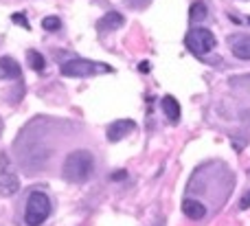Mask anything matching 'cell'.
Wrapping results in <instances>:
<instances>
[{
  "label": "cell",
  "instance_id": "10",
  "mask_svg": "<svg viewBox=\"0 0 250 226\" xmlns=\"http://www.w3.org/2000/svg\"><path fill=\"white\" fill-rule=\"evenodd\" d=\"M121 24H123V16L119 11H108L99 20V29L101 31H117Z\"/></svg>",
  "mask_w": 250,
  "mask_h": 226
},
{
  "label": "cell",
  "instance_id": "15",
  "mask_svg": "<svg viewBox=\"0 0 250 226\" xmlns=\"http://www.w3.org/2000/svg\"><path fill=\"white\" fill-rule=\"evenodd\" d=\"M11 20H13V22H18V24H22V26H24V29H29V22H26V18L22 16V13H13V16H11Z\"/></svg>",
  "mask_w": 250,
  "mask_h": 226
},
{
  "label": "cell",
  "instance_id": "4",
  "mask_svg": "<svg viewBox=\"0 0 250 226\" xmlns=\"http://www.w3.org/2000/svg\"><path fill=\"white\" fill-rule=\"evenodd\" d=\"M62 75L64 77H88L95 73H112V68L105 64H95L88 60H70L66 64H62Z\"/></svg>",
  "mask_w": 250,
  "mask_h": 226
},
{
  "label": "cell",
  "instance_id": "11",
  "mask_svg": "<svg viewBox=\"0 0 250 226\" xmlns=\"http://www.w3.org/2000/svg\"><path fill=\"white\" fill-rule=\"evenodd\" d=\"M163 112L167 114V119L171 123H178V119H180V103H178L173 97H163Z\"/></svg>",
  "mask_w": 250,
  "mask_h": 226
},
{
  "label": "cell",
  "instance_id": "14",
  "mask_svg": "<svg viewBox=\"0 0 250 226\" xmlns=\"http://www.w3.org/2000/svg\"><path fill=\"white\" fill-rule=\"evenodd\" d=\"M42 26H44V31H60L62 29V20L57 16H46L42 20Z\"/></svg>",
  "mask_w": 250,
  "mask_h": 226
},
{
  "label": "cell",
  "instance_id": "1",
  "mask_svg": "<svg viewBox=\"0 0 250 226\" xmlns=\"http://www.w3.org/2000/svg\"><path fill=\"white\" fill-rule=\"evenodd\" d=\"M92 167H95L92 154L88 149H75L64 161V180L75 183V185L83 183V180L90 178Z\"/></svg>",
  "mask_w": 250,
  "mask_h": 226
},
{
  "label": "cell",
  "instance_id": "6",
  "mask_svg": "<svg viewBox=\"0 0 250 226\" xmlns=\"http://www.w3.org/2000/svg\"><path fill=\"white\" fill-rule=\"evenodd\" d=\"M136 130V123L132 119H121V121H114L112 125L108 127V141L110 143H117V141L125 139L129 132Z\"/></svg>",
  "mask_w": 250,
  "mask_h": 226
},
{
  "label": "cell",
  "instance_id": "3",
  "mask_svg": "<svg viewBox=\"0 0 250 226\" xmlns=\"http://www.w3.org/2000/svg\"><path fill=\"white\" fill-rule=\"evenodd\" d=\"M185 44L191 53H195V55H207V53H211L213 48H215L217 40L208 29L198 26V29H191L189 33H187Z\"/></svg>",
  "mask_w": 250,
  "mask_h": 226
},
{
  "label": "cell",
  "instance_id": "16",
  "mask_svg": "<svg viewBox=\"0 0 250 226\" xmlns=\"http://www.w3.org/2000/svg\"><path fill=\"white\" fill-rule=\"evenodd\" d=\"M132 7H136V9H141V7H147V4L151 2V0H127Z\"/></svg>",
  "mask_w": 250,
  "mask_h": 226
},
{
  "label": "cell",
  "instance_id": "13",
  "mask_svg": "<svg viewBox=\"0 0 250 226\" xmlns=\"http://www.w3.org/2000/svg\"><path fill=\"white\" fill-rule=\"evenodd\" d=\"M26 60H29V66L33 70H44V66H46V60L38 51H29L26 53Z\"/></svg>",
  "mask_w": 250,
  "mask_h": 226
},
{
  "label": "cell",
  "instance_id": "7",
  "mask_svg": "<svg viewBox=\"0 0 250 226\" xmlns=\"http://www.w3.org/2000/svg\"><path fill=\"white\" fill-rule=\"evenodd\" d=\"M229 44H230V51L237 60H250V35H230L229 38Z\"/></svg>",
  "mask_w": 250,
  "mask_h": 226
},
{
  "label": "cell",
  "instance_id": "8",
  "mask_svg": "<svg viewBox=\"0 0 250 226\" xmlns=\"http://www.w3.org/2000/svg\"><path fill=\"white\" fill-rule=\"evenodd\" d=\"M182 213L189 220H202L207 215V206L198 200H185L182 202Z\"/></svg>",
  "mask_w": 250,
  "mask_h": 226
},
{
  "label": "cell",
  "instance_id": "9",
  "mask_svg": "<svg viewBox=\"0 0 250 226\" xmlns=\"http://www.w3.org/2000/svg\"><path fill=\"white\" fill-rule=\"evenodd\" d=\"M0 79H20V66L11 57L0 60Z\"/></svg>",
  "mask_w": 250,
  "mask_h": 226
},
{
  "label": "cell",
  "instance_id": "19",
  "mask_svg": "<svg viewBox=\"0 0 250 226\" xmlns=\"http://www.w3.org/2000/svg\"><path fill=\"white\" fill-rule=\"evenodd\" d=\"M248 24H250V18H248Z\"/></svg>",
  "mask_w": 250,
  "mask_h": 226
},
{
  "label": "cell",
  "instance_id": "17",
  "mask_svg": "<svg viewBox=\"0 0 250 226\" xmlns=\"http://www.w3.org/2000/svg\"><path fill=\"white\" fill-rule=\"evenodd\" d=\"M239 209H244V211H246V209H250V191H248L246 196L242 198V202H239Z\"/></svg>",
  "mask_w": 250,
  "mask_h": 226
},
{
  "label": "cell",
  "instance_id": "18",
  "mask_svg": "<svg viewBox=\"0 0 250 226\" xmlns=\"http://www.w3.org/2000/svg\"><path fill=\"white\" fill-rule=\"evenodd\" d=\"M125 176V171H117V174H114V180H119V178H123Z\"/></svg>",
  "mask_w": 250,
  "mask_h": 226
},
{
  "label": "cell",
  "instance_id": "5",
  "mask_svg": "<svg viewBox=\"0 0 250 226\" xmlns=\"http://www.w3.org/2000/svg\"><path fill=\"white\" fill-rule=\"evenodd\" d=\"M18 189H20V180H18V174L11 165V158L7 152H2L0 154V196L9 198L18 193Z\"/></svg>",
  "mask_w": 250,
  "mask_h": 226
},
{
  "label": "cell",
  "instance_id": "2",
  "mask_svg": "<svg viewBox=\"0 0 250 226\" xmlns=\"http://www.w3.org/2000/svg\"><path fill=\"white\" fill-rule=\"evenodd\" d=\"M51 213V198L44 191H33L26 200V209H24V220L29 226H42L44 220Z\"/></svg>",
  "mask_w": 250,
  "mask_h": 226
},
{
  "label": "cell",
  "instance_id": "12",
  "mask_svg": "<svg viewBox=\"0 0 250 226\" xmlns=\"http://www.w3.org/2000/svg\"><path fill=\"white\" fill-rule=\"evenodd\" d=\"M207 4L204 2H193L191 4V9H189V18H191V22H202L204 18H207Z\"/></svg>",
  "mask_w": 250,
  "mask_h": 226
}]
</instances>
